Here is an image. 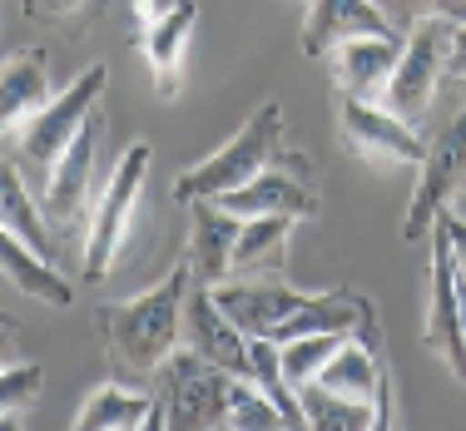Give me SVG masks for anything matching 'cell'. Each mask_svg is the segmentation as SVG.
I'll return each mask as SVG.
<instances>
[{
  "label": "cell",
  "mask_w": 466,
  "mask_h": 431,
  "mask_svg": "<svg viewBox=\"0 0 466 431\" xmlns=\"http://www.w3.org/2000/svg\"><path fill=\"white\" fill-rule=\"evenodd\" d=\"M194 287V263H179L164 283H154L149 293L125 297V303H95V337L119 367L129 372H154L169 362V352H179L184 342V303Z\"/></svg>",
  "instance_id": "1"
},
{
  "label": "cell",
  "mask_w": 466,
  "mask_h": 431,
  "mask_svg": "<svg viewBox=\"0 0 466 431\" xmlns=\"http://www.w3.org/2000/svg\"><path fill=\"white\" fill-rule=\"evenodd\" d=\"M105 85H109V70L105 65H90V70H85L70 90L55 95L35 119H25L15 135H5V149H10V159L20 164L25 179H35V184L50 179L55 164L70 154V144L80 139L85 125L99 115V105H105Z\"/></svg>",
  "instance_id": "2"
},
{
  "label": "cell",
  "mask_w": 466,
  "mask_h": 431,
  "mask_svg": "<svg viewBox=\"0 0 466 431\" xmlns=\"http://www.w3.org/2000/svg\"><path fill=\"white\" fill-rule=\"evenodd\" d=\"M283 149V105L268 99L248 115V125L233 135L224 149H214L208 159L188 164V169L174 179V204H198V198H224L243 184H253Z\"/></svg>",
  "instance_id": "3"
},
{
  "label": "cell",
  "mask_w": 466,
  "mask_h": 431,
  "mask_svg": "<svg viewBox=\"0 0 466 431\" xmlns=\"http://www.w3.org/2000/svg\"><path fill=\"white\" fill-rule=\"evenodd\" d=\"M233 372L208 362L204 352L179 347L154 372V416L149 431H214L228 422Z\"/></svg>",
  "instance_id": "4"
},
{
  "label": "cell",
  "mask_w": 466,
  "mask_h": 431,
  "mask_svg": "<svg viewBox=\"0 0 466 431\" xmlns=\"http://www.w3.org/2000/svg\"><path fill=\"white\" fill-rule=\"evenodd\" d=\"M149 144L135 139L125 154H119L115 174H109L105 194L95 204V224H90V238H85V263L80 273L90 283L109 278L125 258V243L135 234V218H139V198H144V184H149Z\"/></svg>",
  "instance_id": "5"
},
{
  "label": "cell",
  "mask_w": 466,
  "mask_h": 431,
  "mask_svg": "<svg viewBox=\"0 0 466 431\" xmlns=\"http://www.w3.org/2000/svg\"><path fill=\"white\" fill-rule=\"evenodd\" d=\"M218 204L238 218H263V214H283L293 224H313L323 218V189H318L313 159L303 149H279V159L258 174L253 184L224 194Z\"/></svg>",
  "instance_id": "6"
},
{
  "label": "cell",
  "mask_w": 466,
  "mask_h": 431,
  "mask_svg": "<svg viewBox=\"0 0 466 431\" xmlns=\"http://www.w3.org/2000/svg\"><path fill=\"white\" fill-rule=\"evenodd\" d=\"M332 125H338V144L362 154L368 164H421L427 159V139L417 135L407 119H397L387 105H368L342 90H332Z\"/></svg>",
  "instance_id": "7"
},
{
  "label": "cell",
  "mask_w": 466,
  "mask_h": 431,
  "mask_svg": "<svg viewBox=\"0 0 466 431\" xmlns=\"http://www.w3.org/2000/svg\"><path fill=\"white\" fill-rule=\"evenodd\" d=\"M466 189V99L451 115V125H441V135L427 144V159L417 164V189L402 218V243H421L431 234V218L451 204V194Z\"/></svg>",
  "instance_id": "8"
},
{
  "label": "cell",
  "mask_w": 466,
  "mask_h": 431,
  "mask_svg": "<svg viewBox=\"0 0 466 431\" xmlns=\"http://www.w3.org/2000/svg\"><path fill=\"white\" fill-rule=\"evenodd\" d=\"M431 258H427V278H431V297H427V323H421V342L427 352H437L447 362V372L466 386V307H461V278H457V258L451 243L441 234V224L431 218Z\"/></svg>",
  "instance_id": "9"
},
{
  "label": "cell",
  "mask_w": 466,
  "mask_h": 431,
  "mask_svg": "<svg viewBox=\"0 0 466 431\" xmlns=\"http://www.w3.org/2000/svg\"><path fill=\"white\" fill-rule=\"evenodd\" d=\"M447 55H451V20H421V25H412L382 105L392 109L397 119L417 125V119L431 109L441 80H447Z\"/></svg>",
  "instance_id": "10"
},
{
  "label": "cell",
  "mask_w": 466,
  "mask_h": 431,
  "mask_svg": "<svg viewBox=\"0 0 466 431\" xmlns=\"http://www.w3.org/2000/svg\"><path fill=\"white\" fill-rule=\"evenodd\" d=\"M135 20H139V55L149 65L154 95L169 105L184 90V50L198 25V0H169L164 10H154V0H135Z\"/></svg>",
  "instance_id": "11"
},
{
  "label": "cell",
  "mask_w": 466,
  "mask_h": 431,
  "mask_svg": "<svg viewBox=\"0 0 466 431\" xmlns=\"http://www.w3.org/2000/svg\"><path fill=\"white\" fill-rule=\"evenodd\" d=\"M95 125L99 115L85 125V135L70 144L55 174L46 179V218L55 228V238H70L80 228L95 224V204H90V184H95Z\"/></svg>",
  "instance_id": "12"
},
{
  "label": "cell",
  "mask_w": 466,
  "mask_h": 431,
  "mask_svg": "<svg viewBox=\"0 0 466 431\" xmlns=\"http://www.w3.org/2000/svg\"><path fill=\"white\" fill-rule=\"evenodd\" d=\"M184 342L194 352H204L208 362H218L233 377H253V362H248V333L218 307L214 287L198 283L188 287V303H184Z\"/></svg>",
  "instance_id": "13"
},
{
  "label": "cell",
  "mask_w": 466,
  "mask_h": 431,
  "mask_svg": "<svg viewBox=\"0 0 466 431\" xmlns=\"http://www.w3.org/2000/svg\"><path fill=\"white\" fill-rule=\"evenodd\" d=\"M214 297L248 337H273L313 293H303V287L283 278H228V283H214Z\"/></svg>",
  "instance_id": "14"
},
{
  "label": "cell",
  "mask_w": 466,
  "mask_h": 431,
  "mask_svg": "<svg viewBox=\"0 0 466 431\" xmlns=\"http://www.w3.org/2000/svg\"><path fill=\"white\" fill-rule=\"evenodd\" d=\"M407 35H368V40H348L328 55V70H332V90L352 95V99H368V105H382L387 85H392V70L402 60Z\"/></svg>",
  "instance_id": "15"
},
{
  "label": "cell",
  "mask_w": 466,
  "mask_h": 431,
  "mask_svg": "<svg viewBox=\"0 0 466 431\" xmlns=\"http://www.w3.org/2000/svg\"><path fill=\"white\" fill-rule=\"evenodd\" d=\"M368 35H402V30L377 10V0H313V15L303 25V55L328 60L338 45Z\"/></svg>",
  "instance_id": "16"
},
{
  "label": "cell",
  "mask_w": 466,
  "mask_h": 431,
  "mask_svg": "<svg viewBox=\"0 0 466 431\" xmlns=\"http://www.w3.org/2000/svg\"><path fill=\"white\" fill-rule=\"evenodd\" d=\"M243 218L228 214L218 198H198L188 204V263H194L198 283H228L233 273V248H238Z\"/></svg>",
  "instance_id": "17"
},
{
  "label": "cell",
  "mask_w": 466,
  "mask_h": 431,
  "mask_svg": "<svg viewBox=\"0 0 466 431\" xmlns=\"http://www.w3.org/2000/svg\"><path fill=\"white\" fill-rule=\"evenodd\" d=\"M55 99L50 55L46 50H10L0 65V135H15Z\"/></svg>",
  "instance_id": "18"
},
{
  "label": "cell",
  "mask_w": 466,
  "mask_h": 431,
  "mask_svg": "<svg viewBox=\"0 0 466 431\" xmlns=\"http://www.w3.org/2000/svg\"><path fill=\"white\" fill-rule=\"evenodd\" d=\"M0 268H5V283L15 287V293L35 297V303H46V307H60V313L75 307V283L55 268L46 253H35L25 238L5 234V228H0Z\"/></svg>",
  "instance_id": "19"
},
{
  "label": "cell",
  "mask_w": 466,
  "mask_h": 431,
  "mask_svg": "<svg viewBox=\"0 0 466 431\" xmlns=\"http://www.w3.org/2000/svg\"><path fill=\"white\" fill-rule=\"evenodd\" d=\"M288 238H293V218L283 214L243 218L228 278H288Z\"/></svg>",
  "instance_id": "20"
},
{
  "label": "cell",
  "mask_w": 466,
  "mask_h": 431,
  "mask_svg": "<svg viewBox=\"0 0 466 431\" xmlns=\"http://www.w3.org/2000/svg\"><path fill=\"white\" fill-rule=\"evenodd\" d=\"M154 416V386L135 392V386H95L85 406L75 412V431H149Z\"/></svg>",
  "instance_id": "21"
},
{
  "label": "cell",
  "mask_w": 466,
  "mask_h": 431,
  "mask_svg": "<svg viewBox=\"0 0 466 431\" xmlns=\"http://www.w3.org/2000/svg\"><path fill=\"white\" fill-rule=\"evenodd\" d=\"M0 228L5 234H15V238H25L35 253H46V258L55 263V228H50V218H46V208H35V198H30L25 189V174H20V164L15 159H5V169H0Z\"/></svg>",
  "instance_id": "22"
},
{
  "label": "cell",
  "mask_w": 466,
  "mask_h": 431,
  "mask_svg": "<svg viewBox=\"0 0 466 431\" xmlns=\"http://www.w3.org/2000/svg\"><path fill=\"white\" fill-rule=\"evenodd\" d=\"M298 402H303L308 426L313 431H382L377 426V406L338 396V392H328V386H318V382L298 386Z\"/></svg>",
  "instance_id": "23"
},
{
  "label": "cell",
  "mask_w": 466,
  "mask_h": 431,
  "mask_svg": "<svg viewBox=\"0 0 466 431\" xmlns=\"http://www.w3.org/2000/svg\"><path fill=\"white\" fill-rule=\"evenodd\" d=\"M40 392H46V367L40 362H5L0 367V422L20 426L40 406Z\"/></svg>",
  "instance_id": "24"
},
{
  "label": "cell",
  "mask_w": 466,
  "mask_h": 431,
  "mask_svg": "<svg viewBox=\"0 0 466 431\" xmlns=\"http://www.w3.org/2000/svg\"><path fill=\"white\" fill-rule=\"evenodd\" d=\"M228 431H268V426H288L283 412L268 402V392H263L253 377H233V392H228Z\"/></svg>",
  "instance_id": "25"
},
{
  "label": "cell",
  "mask_w": 466,
  "mask_h": 431,
  "mask_svg": "<svg viewBox=\"0 0 466 431\" xmlns=\"http://www.w3.org/2000/svg\"><path fill=\"white\" fill-rule=\"evenodd\" d=\"M109 0H25V15L40 20V25L70 30V35H85L99 15H105Z\"/></svg>",
  "instance_id": "26"
},
{
  "label": "cell",
  "mask_w": 466,
  "mask_h": 431,
  "mask_svg": "<svg viewBox=\"0 0 466 431\" xmlns=\"http://www.w3.org/2000/svg\"><path fill=\"white\" fill-rule=\"evenodd\" d=\"M377 10H382L402 35L412 25H421V20H451V25H466V0H377Z\"/></svg>",
  "instance_id": "27"
},
{
  "label": "cell",
  "mask_w": 466,
  "mask_h": 431,
  "mask_svg": "<svg viewBox=\"0 0 466 431\" xmlns=\"http://www.w3.org/2000/svg\"><path fill=\"white\" fill-rule=\"evenodd\" d=\"M437 224H441V234H447V243H451V258H457V268L466 273V224H461L457 214H447V208L437 214Z\"/></svg>",
  "instance_id": "28"
},
{
  "label": "cell",
  "mask_w": 466,
  "mask_h": 431,
  "mask_svg": "<svg viewBox=\"0 0 466 431\" xmlns=\"http://www.w3.org/2000/svg\"><path fill=\"white\" fill-rule=\"evenodd\" d=\"M447 80L466 85V25H451V55H447Z\"/></svg>",
  "instance_id": "29"
},
{
  "label": "cell",
  "mask_w": 466,
  "mask_h": 431,
  "mask_svg": "<svg viewBox=\"0 0 466 431\" xmlns=\"http://www.w3.org/2000/svg\"><path fill=\"white\" fill-rule=\"evenodd\" d=\"M447 214H457L461 224H466V189L461 194H451V204H447Z\"/></svg>",
  "instance_id": "30"
}]
</instances>
